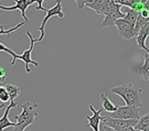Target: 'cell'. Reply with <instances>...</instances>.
Masks as SVG:
<instances>
[{
    "label": "cell",
    "mask_w": 149,
    "mask_h": 131,
    "mask_svg": "<svg viewBox=\"0 0 149 131\" xmlns=\"http://www.w3.org/2000/svg\"><path fill=\"white\" fill-rule=\"evenodd\" d=\"M111 91L113 94L120 96L125 104L128 106H143V89L134 86L133 84L119 85L112 87Z\"/></svg>",
    "instance_id": "obj_1"
},
{
    "label": "cell",
    "mask_w": 149,
    "mask_h": 131,
    "mask_svg": "<svg viewBox=\"0 0 149 131\" xmlns=\"http://www.w3.org/2000/svg\"><path fill=\"white\" fill-rule=\"evenodd\" d=\"M37 107V104L31 101H26L24 104H22L21 114L15 116L17 122L16 126L13 127V131H24L28 127L31 126L38 116Z\"/></svg>",
    "instance_id": "obj_2"
},
{
    "label": "cell",
    "mask_w": 149,
    "mask_h": 131,
    "mask_svg": "<svg viewBox=\"0 0 149 131\" xmlns=\"http://www.w3.org/2000/svg\"><path fill=\"white\" fill-rule=\"evenodd\" d=\"M140 107L138 106H117V110L114 112H106L112 118H119V119H139Z\"/></svg>",
    "instance_id": "obj_3"
},
{
    "label": "cell",
    "mask_w": 149,
    "mask_h": 131,
    "mask_svg": "<svg viewBox=\"0 0 149 131\" xmlns=\"http://www.w3.org/2000/svg\"><path fill=\"white\" fill-rule=\"evenodd\" d=\"M139 119H119V118H112L108 115L103 116V119H102V123L103 126H108L118 130L120 128H125V127H136V125L138 123Z\"/></svg>",
    "instance_id": "obj_4"
},
{
    "label": "cell",
    "mask_w": 149,
    "mask_h": 131,
    "mask_svg": "<svg viewBox=\"0 0 149 131\" xmlns=\"http://www.w3.org/2000/svg\"><path fill=\"white\" fill-rule=\"evenodd\" d=\"M44 11L47 12V16L44 17L42 23H41V26L39 28V31L41 32V35H40L39 39H37L38 42L42 41L43 39H44V35H45L44 26H45V24H47V22L49 21L50 18H52V17H59L60 19H63L64 18V13H63V11H62V2H61V0H56V5L54 6V7H52L51 9H44Z\"/></svg>",
    "instance_id": "obj_5"
},
{
    "label": "cell",
    "mask_w": 149,
    "mask_h": 131,
    "mask_svg": "<svg viewBox=\"0 0 149 131\" xmlns=\"http://www.w3.org/2000/svg\"><path fill=\"white\" fill-rule=\"evenodd\" d=\"M115 26L117 29V32L119 37L125 39V40H132L133 37H136V31H135V26L126 21L124 18L118 19L115 22Z\"/></svg>",
    "instance_id": "obj_6"
},
{
    "label": "cell",
    "mask_w": 149,
    "mask_h": 131,
    "mask_svg": "<svg viewBox=\"0 0 149 131\" xmlns=\"http://www.w3.org/2000/svg\"><path fill=\"white\" fill-rule=\"evenodd\" d=\"M27 35L29 37V39H30V46H29L28 50H26L24 52L22 53L21 55H17V60H21L22 62L24 63V65H26V72H27V73H30V67H29L30 64L34 65L36 67L39 66V63L36 62V61H33L31 58L32 50H33V47H34L36 42H38V41H37V39H33L32 34L29 31L27 32Z\"/></svg>",
    "instance_id": "obj_7"
},
{
    "label": "cell",
    "mask_w": 149,
    "mask_h": 131,
    "mask_svg": "<svg viewBox=\"0 0 149 131\" xmlns=\"http://www.w3.org/2000/svg\"><path fill=\"white\" fill-rule=\"evenodd\" d=\"M122 6L118 5V3H114V6L112 7L111 11L105 16L104 21L102 22V26H115V22L117 21L118 19H123L125 18V12H123L122 10Z\"/></svg>",
    "instance_id": "obj_8"
},
{
    "label": "cell",
    "mask_w": 149,
    "mask_h": 131,
    "mask_svg": "<svg viewBox=\"0 0 149 131\" xmlns=\"http://www.w3.org/2000/svg\"><path fill=\"white\" fill-rule=\"evenodd\" d=\"M15 6L11 7H5V6H0V9L5 11H15V10H20L21 11L22 19L24 20V22H28V18L26 16V11H27L28 7L33 3L32 0H15Z\"/></svg>",
    "instance_id": "obj_9"
},
{
    "label": "cell",
    "mask_w": 149,
    "mask_h": 131,
    "mask_svg": "<svg viewBox=\"0 0 149 131\" xmlns=\"http://www.w3.org/2000/svg\"><path fill=\"white\" fill-rule=\"evenodd\" d=\"M90 109L93 112V116H85V118L88 120V125L87 127L92 128L94 131H100V126H101L102 119H103V116H102V111H103V107L100 110H95L94 107L92 105H90Z\"/></svg>",
    "instance_id": "obj_10"
},
{
    "label": "cell",
    "mask_w": 149,
    "mask_h": 131,
    "mask_svg": "<svg viewBox=\"0 0 149 131\" xmlns=\"http://www.w3.org/2000/svg\"><path fill=\"white\" fill-rule=\"evenodd\" d=\"M16 106H18V103L17 101H10V105L7 106V109L5 110V114L2 116V118H0V131H3L6 128H9V127H15L16 126V123L15 122H11L9 120V111L10 109L12 108H15Z\"/></svg>",
    "instance_id": "obj_11"
},
{
    "label": "cell",
    "mask_w": 149,
    "mask_h": 131,
    "mask_svg": "<svg viewBox=\"0 0 149 131\" xmlns=\"http://www.w3.org/2000/svg\"><path fill=\"white\" fill-rule=\"evenodd\" d=\"M137 74L144 80L149 82V52H146L144 56V63L137 69Z\"/></svg>",
    "instance_id": "obj_12"
},
{
    "label": "cell",
    "mask_w": 149,
    "mask_h": 131,
    "mask_svg": "<svg viewBox=\"0 0 149 131\" xmlns=\"http://www.w3.org/2000/svg\"><path fill=\"white\" fill-rule=\"evenodd\" d=\"M100 99H101L103 109L105 110L106 112H114V111H116V110H117L118 105H114L112 101L107 98L106 95L102 94L101 96H100Z\"/></svg>",
    "instance_id": "obj_13"
},
{
    "label": "cell",
    "mask_w": 149,
    "mask_h": 131,
    "mask_svg": "<svg viewBox=\"0 0 149 131\" xmlns=\"http://www.w3.org/2000/svg\"><path fill=\"white\" fill-rule=\"evenodd\" d=\"M105 3H106V0H95V1H93L92 3H86L85 7L90 8L92 10H94L96 13L103 16V11H104Z\"/></svg>",
    "instance_id": "obj_14"
},
{
    "label": "cell",
    "mask_w": 149,
    "mask_h": 131,
    "mask_svg": "<svg viewBox=\"0 0 149 131\" xmlns=\"http://www.w3.org/2000/svg\"><path fill=\"white\" fill-rule=\"evenodd\" d=\"M148 35H149L148 33L145 32L144 30H140L137 33V35H136V41H137L138 47L141 49V50H144V51H146V52H149V49L146 46V40H147Z\"/></svg>",
    "instance_id": "obj_15"
},
{
    "label": "cell",
    "mask_w": 149,
    "mask_h": 131,
    "mask_svg": "<svg viewBox=\"0 0 149 131\" xmlns=\"http://www.w3.org/2000/svg\"><path fill=\"white\" fill-rule=\"evenodd\" d=\"M125 15H126V16H125L124 19H125L126 21L129 22V23H132V24L135 26V23L137 21V18H138V16H139V12H137V11L132 9V8H129V7H126Z\"/></svg>",
    "instance_id": "obj_16"
},
{
    "label": "cell",
    "mask_w": 149,
    "mask_h": 131,
    "mask_svg": "<svg viewBox=\"0 0 149 131\" xmlns=\"http://www.w3.org/2000/svg\"><path fill=\"white\" fill-rule=\"evenodd\" d=\"M5 87L8 90V93H9L10 101H16V98L21 93V89L19 88L18 86H16V85H11V84H6Z\"/></svg>",
    "instance_id": "obj_17"
},
{
    "label": "cell",
    "mask_w": 149,
    "mask_h": 131,
    "mask_svg": "<svg viewBox=\"0 0 149 131\" xmlns=\"http://www.w3.org/2000/svg\"><path fill=\"white\" fill-rule=\"evenodd\" d=\"M149 126V112L148 114H146L145 116H141L140 118H139L138 120V123L136 125V129H138V130H141L143 131V129H145L146 127Z\"/></svg>",
    "instance_id": "obj_18"
},
{
    "label": "cell",
    "mask_w": 149,
    "mask_h": 131,
    "mask_svg": "<svg viewBox=\"0 0 149 131\" xmlns=\"http://www.w3.org/2000/svg\"><path fill=\"white\" fill-rule=\"evenodd\" d=\"M148 21H149V18H144V17L139 13L138 18H137V21L135 23V31H136V34L138 33L139 30H140Z\"/></svg>",
    "instance_id": "obj_19"
},
{
    "label": "cell",
    "mask_w": 149,
    "mask_h": 131,
    "mask_svg": "<svg viewBox=\"0 0 149 131\" xmlns=\"http://www.w3.org/2000/svg\"><path fill=\"white\" fill-rule=\"evenodd\" d=\"M0 51L1 52H6V53H8V54H10L11 56H12V61H11V63L10 65L11 66H13L15 65V63H16V60H17V54L11 49H9V47H7L6 45H3L2 43H0Z\"/></svg>",
    "instance_id": "obj_20"
},
{
    "label": "cell",
    "mask_w": 149,
    "mask_h": 131,
    "mask_svg": "<svg viewBox=\"0 0 149 131\" xmlns=\"http://www.w3.org/2000/svg\"><path fill=\"white\" fill-rule=\"evenodd\" d=\"M23 24H24V22H20V23H18L16 26L11 28V29H9V30H5V29H3V26L1 24V26H0V35H2V34H6V35H7V34H10L11 32L17 31V30H18L19 28H21Z\"/></svg>",
    "instance_id": "obj_21"
},
{
    "label": "cell",
    "mask_w": 149,
    "mask_h": 131,
    "mask_svg": "<svg viewBox=\"0 0 149 131\" xmlns=\"http://www.w3.org/2000/svg\"><path fill=\"white\" fill-rule=\"evenodd\" d=\"M0 100L2 103H7L8 100H10V96H9V93L8 90L6 89V87L3 86H0Z\"/></svg>",
    "instance_id": "obj_22"
},
{
    "label": "cell",
    "mask_w": 149,
    "mask_h": 131,
    "mask_svg": "<svg viewBox=\"0 0 149 131\" xmlns=\"http://www.w3.org/2000/svg\"><path fill=\"white\" fill-rule=\"evenodd\" d=\"M32 1H33V3H38L37 10L44 11V9H45V8H43V7H42V2H44L45 0H32Z\"/></svg>",
    "instance_id": "obj_23"
},
{
    "label": "cell",
    "mask_w": 149,
    "mask_h": 131,
    "mask_svg": "<svg viewBox=\"0 0 149 131\" xmlns=\"http://www.w3.org/2000/svg\"><path fill=\"white\" fill-rule=\"evenodd\" d=\"M74 1L76 2V6L80 10H83L85 8V0H74Z\"/></svg>",
    "instance_id": "obj_24"
},
{
    "label": "cell",
    "mask_w": 149,
    "mask_h": 131,
    "mask_svg": "<svg viewBox=\"0 0 149 131\" xmlns=\"http://www.w3.org/2000/svg\"><path fill=\"white\" fill-rule=\"evenodd\" d=\"M116 131H141V130L136 129L135 127H125V128H120V129H118Z\"/></svg>",
    "instance_id": "obj_25"
},
{
    "label": "cell",
    "mask_w": 149,
    "mask_h": 131,
    "mask_svg": "<svg viewBox=\"0 0 149 131\" xmlns=\"http://www.w3.org/2000/svg\"><path fill=\"white\" fill-rule=\"evenodd\" d=\"M139 13L144 17V18H149V10H147V9H144V10L141 11V12H139Z\"/></svg>",
    "instance_id": "obj_26"
},
{
    "label": "cell",
    "mask_w": 149,
    "mask_h": 131,
    "mask_svg": "<svg viewBox=\"0 0 149 131\" xmlns=\"http://www.w3.org/2000/svg\"><path fill=\"white\" fill-rule=\"evenodd\" d=\"M0 77L6 78V69L2 66H0Z\"/></svg>",
    "instance_id": "obj_27"
},
{
    "label": "cell",
    "mask_w": 149,
    "mask_h": 131,
    "mask_svg": "<svg viewBox=\"0 0 149 131\" xmlns=\"http://www.w3.org/2000/svg\"><path fill=\"white\" fill-rule=\"evenodd\" d=\"M140 30H144L145 32H147V33L149 34V21L147 22V23H146V24H145V26H143ZM140 30H139V31H140Z\"/></svg>",
    "instance_id": "obj_28"
},
{
    "label": "cell",
    "mask_w": 149,
    "mask_h": 131,
    "mask_svg": "<svg viewBox=\"0 0 149 131\" xmlns=\"http://www.w3.org/2000/svg\"><path fill=\"white\" fill-rule=\"evenodd\" d=\"M103 129H104V131H116L115 129H113V128H111V127H108V126H104Z\"/></svg>",
    "instance_id": "obj_29"
},
{
    "label": "cell",
    "mask_w": 149,
    "mask_h": 131,
    "mask_svg": "<svg viewBox=\"0 0 149 131\" xmlns=\"http://www.w3.org/2000/svg\"><path fill=\"white\" fill-rule=\"evenodd\" d=\"M145 9L149 10V0H146V1H145Z\"/></svg>",
    "instance_id": "obj_30"
},
{
    "label": "cell",
    "mask_w": 149,
    "mask_h": 131,
    "mask_svg": "<svg viewBox=\"0 0 149 131\" xmlns=\"http://www.w3.org/2000/svg\"><path fill=\"white\" fill-rule=\"evenodd\" d=\"M6 78H2V77H0V85H2L3 83H5Z\"/></svg>",
    "instance_id": "obj_31"
},
{
    "label": "cell",
    "mask_w": 149,
    "mask_h": 131,
    "mask_svg": "<svg viewBox=\"0 0 149 131\" xmlns=\"http://www.w3.org/2000/svg\"><path fill=\"white\" fill-rule=\"evenodd\" d=\"M6 104H7V103H2V104L0 105V109H1V108H3V107H6Z\"/></svg>",
    "instance_id": "obj_32"
},
{
    "label": "cell",
    "mask_w": 149,
    "mask_h": 131,
    "mask_svg": "<svg viewBox=\"0 0 149 131\" xmlns=\"http://www.w3.org/2000/svg\"><path fill=\"white\" fill-rule=\"evenodd\" d=\"M143 131H149V126H148V127H146L145 129H143Z\"/></svg>",
    "instance_id": "obj_33"
},
{
    "label": "cell",
    "mask_w": 149,
    "mask_h": 131,
    "mask_svg": "<svg viewBox=\"0 0 149 131\" xmlns=\"http://www.w3.org/2000/svg\"><path fill=\"white\" fill-rule=\"evenodd\" d=\"M141 1H143V2H144V3H145V1H146V0H141Z\"/></svg>",
    "instance_id": "obj_34"
},
{
    "label": "cell",
    "mask_w": 149,
    "mask_h": 131,
    "mask_svg": "<svg viewBox=\"0 0 149 131\" xmlns=\"http://www.w3.org/2000/svg\"><path fill=\"white\" fill-rule=\"evenodd\" d=\"M100 131H104V129H102V130H100Z\"/></svg>",
    "instance_id": "obj_35"
}]
</instances>
